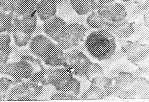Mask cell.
Returning a JSON list of instances; mask_svg holds the SVG:
<instances>
[{
	"instance_id": "12",
	"label": "cell",
	"mask_w": 149,
	"mask_h": 102,
	"mask_svg": "<svg viewBox=\"0 0 149 102\" xmlns=\"http://www.w3.org/2000/svg\"><path fill=\"white\" fill-rule=\"evenodd\" d=\"M57 3L54 0H41L38 3L36 14L45 22L56 16Z\"/></svg>"
},
{
	"instance_id": "9",
	"label": "cell",
	"mask_w": 149,
	"mask_h": 102,
	"mask_svg": "<svg viewBox=\"0 0 149 102\" xmlns=\"http://www.w3.org/2000/svg\"><path fill=\"white\" fill-rule=\"evenodd\" d=\"M37 25L36 13L22 15L14 14L11 31L13 36L24 38L32 36Z\"/></svg>"
},
{
	"instance_id": "22",
	"label": "cell",
	"mask_w": 149,
	"mask_h": 102,
	"mask_svg": "<svg viewBox=\"0 0 149 102\" xmlns=\"http://www.w3.org/2000/svg\"><path fill=\"white\" fill-rule=\"evenodd\" d=\"M104 76L102 69L97 63H93L85 77L90 82L94 77L97 76Z\"/></svg>"
},
{
	"instance_id": "15",
	"label": "cell",
	"mask_w": 149,
	"mask_h": 102,
	"mask_svg": "<svg viewBox=\"0 0 149 102\" xmlns=\"http://www.w3.org/2000/svg\"><path fill=\"white\" fill-rule=\"evenodd\" d=\"M108 31L119 39H126L133 33L134 23L125 19L118 26L110 29Z\"/></svg>"
},
{
	"instance_id": "8",
	"label": "cell",
	"mask_w": 149,
	"mask_h": 102,
	"mask_svg": "<svg viewBox=\"0 0 149 102\" xmlns=\"http://www.w3.org/2000/svg\"><path fill=\"white\" fill-rule=\"evenodd\" d=\"M119 41L128 60L141 68L142 63L148 57V45L126 39H119Z\"/></svg>"
},
{
	"instance_id": "14",
	"label": "cell",
	"mask_w": 149,
	"mask_h": 102,
	"mask_svg": "<svg viewBox=\"0 0 149 102\" xmlns=\"http://www.w3.org/2000/svg\"><path fill=\"white\" fill-rule=\"evenodd\" d=\"M70 2L74 11L80 15L96 11L99 5L95 0H70Z\"/></svg>"
},
{
	"instance_id": "4",
	"label": "cell",
	"mask_w": 149,
	"mask_h": 102,
	"mask_svg": "<svg viewBox=\"0 0 149 102\" xmlns=\"http://www.w3.org/2000/svg\"><path fill=\"white\" fill-rule=\"evenodd\" d=\"M44 79L58 91L72 93L77 96L80 89V82L65 67L46 71Z\"/></svg>"
},
{
	"instance_id": "10",
	"label": "cell",
	"mask_w": 149,
	"mask_h": 102,
	"mask_svg": "<svg viewBox=\"0 0 149 102\" xmlns=\"http://www.w3.org/2000/svg\"><path fill=\"white\" fill-rule=\"evenodd\" d=\"M65 53L57 44L52 42L45 50L40 58L48 65L52 67L63 66Z\"/></svg>"
},
{
	"instance_id": "5",
	"label": "cell",
	"mask_w": 149,
	"mask_h": 102,
	"mask_svg": "<svg viewBox=\"0 0 149 102\" xmlns=\"http://www.w3.org/2000/svg\"><path fill=\"white\" fill-rule=\"evenodd\" d=\"M96 11L102 25V29H104L117 27L127 15L125 8L118 3L99 5Z\"/></svg>"
},
{
	"instance_id": "23",
	"label": "cell",
	"mask_w": 149,
	"mask_h": 102,
	"mask_svg": "<svg viewBox=\"0 0 149 102\" xmlns=\"http://www.w3.org/2000/svg\"><path fill=\"white\" fill-rule=\"evenodd\" d=\"M77 100V96L70 93L62 92L55 93L51 96L50 100Z\"/></svg>"
},
{
	"instance_id": "16",
	"label": "cell",
	"mask_w": 149,
	"mask_h": 102,
	"mask_svg": "<svg viewBox=\"0 0 149 102\" xmlns=\"http://www.w3.org/2000/svg\"><path fill=\"white\" fill-rule=\"evenodd\" d=\"M38 3L36 0H19L16 4L14 13L22 15L36 13Z\"/></svg>"
},
{
	"instance_id": "7",
	"label": "cell",
	"mask_w": 149,
	"mask_h": 102,
	"mask_svg": "<svg viewBox=\"0 0 149 102\" xmlns=\"http://www.w3.org/2000/svg\"><path fill=\"white\" fill-rule=\"evenodd\" d=\"M93 63L81 52L74 49L65 53L63 66L72 75L85 77Z\"/></svg>"
},
{
	"instance_id": "20",
	"label": "cell",
	"mask_w": 149,
	"mask_h": 102,
	"mask_svg": "<svg viewBox=\"0 0 149 102\" xmlns=\"http://www.w3.org/2000/svg\"><path fill=\"white\" fill-rule=\"evenodd\" d=\"M13 82L8 78L0 77V101L4 100L9 92Z\"/></svg>"
},
{
	"instance_id": "17",
	"label": "cell",
	"mask_w": 149,
	"mask_h": 102,
	"mask_svg": "<svg viewBox=\"0 0 149 102\" xmlns=\"http://www.w3.org/2000/svg\"><path fill=\"white\" fill-rule=\"evenodd\" d=\"M14 14L0 8V35L11 32Z\"/></svg>"
},
{
	"instance_id": "27",
	"label": "cell",
	"mask_w": 149,
	"mask_h": 102,
	"mask_svg": "<svg viewBox=\"0 0 149 102\" xmlns=\"http://www.w3.org/2000/svg\"><path fill=\"white\" fill-rule=\"evenodd\" d=\"M100 5H105L114 2L115 0H95Z\"/></svg>"
},
{
	"instance_id": "6",
	"label": "cell",
	"mask_w": 149,
	"mask_h": 102,
	"mask_svg": "<svg viewBox=\"0 0 149 102\" xmlns=\"http://www.w3.org/2000/svg\"><path fill=\"white\" fill-rule=\"evenodd\" d=\"M86 31L85 27L79 23L67 25L56 42L63 50L72 48L79 45L83 41Z\"/></svg>"
},
{
	"instance_id": "26",
	"label": "cell",
	"mask_w": 149,
	"mask_h": 102,
	"mask_svg": "<svg viewBox=\"0 0 149 102\" xmlns=\"http://www.w3.org/2000/svg\"><path fill=\"white\" fill-rule=\"evenodd\" d=\"M143 15V19L144 24L147 27L149 25V15L148 10L146 11Z\"/></svg>"
},
{
	"instance_id": "1",
	"label": "cell",
	"mask_w": 149,
	"mask_h": 102,
	"mask_svg": "<svg viewBox=\"0 0 149 102\" xmlns=\"http://www.w3.org/2000/svg\"><path fill=\"white\" fill-rule=\"evenodd\" d=\"M108 90L109 96L120 99H148L149 83L143 77L134 78L130 73L121 71L118 77L109 79Z\"/></svg>"
},
{
	"instance_id": "24",
	"label": "cell",
	"mask_w": 149,
	"mask_h": 102,
	"mask_svg": "<svg viewBox=\"0 0 149 102\" xmlns=\"http://www.w3.org/2000/svg\"><path fill=\"white\" fill-rule=\"evenodd\" d=\"M19 0H0V8L14 12L17 3Z\"/></svg>"
},
{
	"instance_id": "11",
	"label": "cell",
	"mask_w": 149,
	"mask_h": 102,
	"mask_svg": "<svg viewBox=\"0 0 149 102\" xmlns=\"http://www.w3.org/2000/svg\"><path fill=\"white\" fill-rule=\"evenodd\" d=\"M67 25L63 19L56 15L44 22L43 30L46 35L56 42Z\"/></svg>"
},
{
	"instance_id": "18",
	"label": "cell",
	"mask_w": 149,
	"mask_h": 102,
	"mask_svg": "<svg viewBox=\"0 0 149 102\" xmlns=\"http://www.w3.org/2000/svg\"><path fill=\"white\" fill-rule=\"evenodd\" d=\"M11 38L8 33L0 35V60L7 63L11 51Z\"/></svg>"
},
{
	"instance_id": "19",
	"label": "cell",
	"mask_w": 149,
	"mask_h": 102,
	"mask_svg": "<svg viewBox=\"0 0 149 102\" xmlns=\"http://www.w3.org/2000/svg\"><path fill=\"white\" fill-rule=\"evenodd\" d=\"M105 92L100 87L91 86L78 100H99L106 98Z\"/></svg>"
},
{
	"instance_id": "28",
	"label": "cell",
	"mask_w": 149,
	"mask_h": 102,
	"mask_svg": "<svg viewBox=\"0 0 149 102\" xmlns=\"http://www.w3.org/2000/svg\"><path fill=\"white\" fill-rule=\"evenodd\" d=\"M6 64L0 60V74L2 73Z\"/></svg>"
},
{
	"instance_id": "30",
	"label": "cell",
	"mask_w": 149,
	"mask_h": 102,
	"mask_svg": "<svg viewBox=\"0 0 149 102\" xmlns=\"http://www.w3.org/2000/svg\"><path fill=\"white\" fill-rule=\"evenodd\" d=\"M121 0L122 1H123L124 2H128V1H131L132 0Z\"/></svg>"
},
{
	"instance_id": "2",
	"label": "cell",
	"mask_w": 149,
	"mask_h": 102,
	"mask_svg": "<svg viewBox=\"0 0 149 102\" xmlns=\"http://www.w3.org/2000/svg\"><path fill=\"white\" fill-rule=\"evenodd\" d=\"M20 58L18 62L7 63L2 74L12 77L15 81L29 79L41 83L46 70L40 60L27 55H22Z\"/></svg>"
},
{
	"instance_id": "25",
	"label": "cell",
	"mask_w": 149,
	"mask_h": 102,
	"mask_svg": "<svg viewBox=\"0 0 149 102\" xmlns=\"http://www.w3.org/2000/svg\"><path fill=\"white\" fill-rule=\"evenodd\" d=\"M136 6L140 9L148 10L149 7V0H134Z\"/></svg>"
},
{
	"instance_id": "29",
	"label": "cell",
	"mask_w": 149,
	"mask_h": 102,
	"mask_svg": "<svg viewBox=\"0 0 149 102\" xmlns=\"http://www.w3.org/2000/svg\"><path fill=\"white\" fill-rule=\"evenodd\" d=\"M57 3H61L63 0H54Z\"/></svg>"
},
{
	"instance_id": "3",
	"label": "cell",
	"mask_w": 149,
	"mask_h": 102,
	"mask_svg": "<svg viewBox=\"0 0 149 102\" xmlns=\"http://www.w3.org/2000/svg\"><path fill=\"white\" fill-rule=\"evenodd\" d=\"M85 45L89 53L99 61L110 58L116 48L114 36L104 29H97L90 33Z\"/></svg>"
},
{
	"instance_id": "21",
	"label": "cell",
	"mask_w": 149,
	"mask_h": 102,
	"mask_svg": "<svg viewBox=\"0 0 149 102\" xmlns=\"http://www.w3.org/2000/svg\"><path fill=\"white\" fill-rule=\"evenodd\" d=\"M86 22L91 28L97 30L102 28V25L96 11L91 12L87 18Z\"/></svg>"
},
{
	"instance_id": "13",
	"label": "cell",
	"mask_w": 149,
	"mask_h": 102,
	"mask_svg": "<svg viewBox=\"0 0 149 102\" xmlns=\"http://www.w3.org/2000/svg\"><path fill=\"white\" fill-rule=\"evenodd\" d=\"M52 42L45 36L38 35L31 38L29 47L32 53L40 58L45 50Z\"/></svg>"
}]
</instances>
